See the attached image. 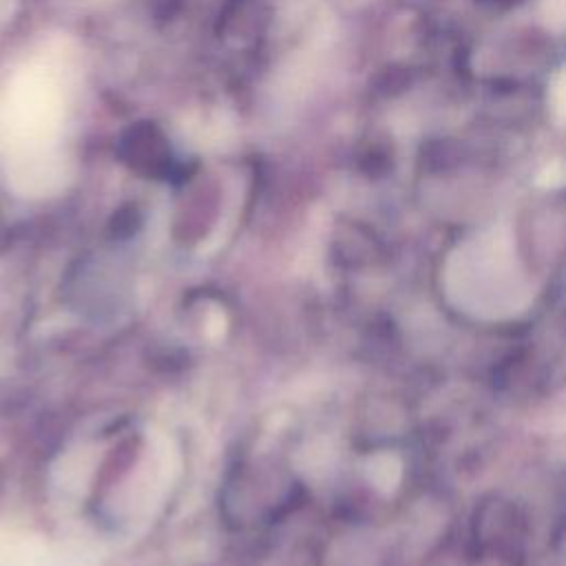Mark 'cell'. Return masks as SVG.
Listing matches in <instances>:
<instances>
[{
  "mask_svg": "<svg viewBox=\"0 0 566 566\" xmlns=\"http://www.w3.org/2000/svg\"><path fill=\"white\" fill-rule=\"evenodd\" d=\"M449 301L478 318H509L526 310L531 285L515 259L513 243L500 232L455 248L444 268Z\"/></svg>",
  "mask_w": 566,
  "mask_h": 566,
  "instance_id": "1",
  "label": "cell"
},
{
  "mask_svg": "<svg viewBox=\"0 0 566 566\" xmlns=\"http://www.w3.org/2000/svg\"><path fill=\"white\" fill-rule=\"evenodd\" d=\"M369 478L378 489L389 491L400 480V462L394 455H376L369 462Z\"/></svg>",
  "mask_w": 566,
  "mask_h": 566,
  "instance_id": "2",
  "label": "cell"
},
{
  "mask_svg": "<svg viewBox=\"0 0 566 566\" xmlns=\"http://www.w3.org/2000/svg\"><path fill=\"white\" fill-rule=\"evenodd\" d=\"M539 20L553 33L566 31V0H542Z\"/></svg>",
  "mask_w": 566,
  "mask_h": 566,
  "instance_id": "3",
  "label": "cell"
},
{
  "mask_svg": "<svg viewBox=\"0 0 566 566\" xmlns=\"http://www.w3.org/2000/svg\"><path fill=\"white\" fill-rule=\"evenodd\" d=\"M537 184H539V186H546V188L564 186V184H566V164H564V161H553V164H548V166L539 172Z\"/></svg>",
  "mask_w": 566,
  "mask_h": 566,
  "instance_id": "4",
  "label": "cell"
},
{
  "mask_svg": "<svg viewBox=\"0 0 566 566\" xmlns=\"http://www.w3.org/2000/svg\"><path fill=\"white\" fill-rule=\"evenodd\" d=\"M551 102L555 113L566 119V69L555 77L553 82V91H551Z\"/></svg>",
  "mask_w": 566,
  "mask_h": 566,
  "instance_id": "5",
  "label": "cell"
}]
</instances>
